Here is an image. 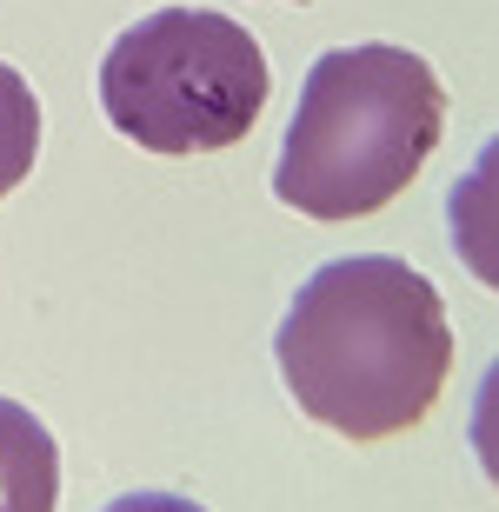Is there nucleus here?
<instances>
[{
	"instance_id": "nucleus-1",
	"label": "nucleus",
	"mask_w": 499,
	"mask_h": 512,
	"mask_svg": "<svg viewBox=\"0 0 499 512\" xmlns=\"http://www.w3.org/2000/svg\"><path fill=\"white\" fill-rule=\"evenodd\" d=\"M273 353L307 419L340 439H393L433 413L453 373V326L420 266L353 253L300 280Z\"/></svg>"
},
{
	"instance_id": "nucleus-2",
	"label": "nucleus",
	"mask_w": 499,
	"mask_h": 512,
	"mask_svg": "<svg viewBox=\"0 0 499 512\" xmlns=\"http://www.w3.org/2000/svg\"><path fill=\"white\" fill-rule=\"evenodd\" d=\"M446 133L440 74L406 47L366 40L307 67L273 193L307 220H366L393 207Z\"/></svg>"
},
{
	"instance_id": "nucleus-3",
	"label": "nucleus",
	"mask_w": 499,
	"mask_h": 512,
	"mask_svg": "<svg viewBox=\"0 0 499 512\" xmlns=\"http://www.w3.org/2000/svg\"><path fill=\"white\" fill-rule=\"evenodd\" d=\"M267 54L213 7H160L107 47L100 107L147 153H220L267 107Z\"/></svg>"
},
{
	"instance_id": "nucleus-4",
	"label": "nucleus",
	"mask_w": 499,
	"mask_h": 512,
	"mask_svg": "<svg viewBox=\"0 0 499 512\" xmlns=\"http://www.w3.org/2000/svg\"><path fill=\"white\" fill-rule=\"evenodd\" d=\"M60 506V446L20 399H0V512Z\"/></svg>"
},
{
	"instance_id": "nucleus-5",
	"label": "nucleus",
	"mask_w": 499,
	"mask_h": 512,
	"mask_svg": "<svg viewBox=\"0 0 499 512\" xmlns=\"http://www.w3.org/2000/svg\"><path fill=\"white\" fill-rule=\"evenodd\" d=\"M446 220H453V253H460V266L480 286L499 293V133L480 147V160L453 180Z\"/></svg>"
},
{
	"instance_id": "nucleus-6",
	"label": "nucleus",
	"mask_w": 499,
	"mask_h": 512,
	"mask_svg": "<svg viewBox=\"0 0 499 512\" xmlns=\"http://www.w3.org/2000/svg\"><path fill=\"white\" fill-rule=\"evenodd\" d=\"M34 153H40V100H34V87L0 60V200L34 173Z\"/></svg>"
},
{
	"instance_id": "nucleus-7",
	"label": "nucleus",
	"mask_w": 499,
	"mask_h": 512,
	"mask_svg": "<svg viewBox=\"0 0 499 512\" xmlns=\"http://www.w3.org/2000/svg\"><path fill=\"white\" fill-rule=\"evenodd\" d=\"M473 459H480V473L499 486V360L486 366V380H480V393H473Z\"/></svg>"
},
{
	"instance_id": "nucleus-8",
	"label": "nucleus",
	"mask_w": 499,
	"mask_h": 512,
	"mask_svg": "<svg viewBox=\"0 0 499 512\" xmlns=\"http://www.w3.org/2000/svg\"><path fill=\"white\" fill-rule=\"evenodd\" d=\"M100 512H207V506H193L180 493H120L114 506H100Z\"/></svg>"
}]
</instances>
